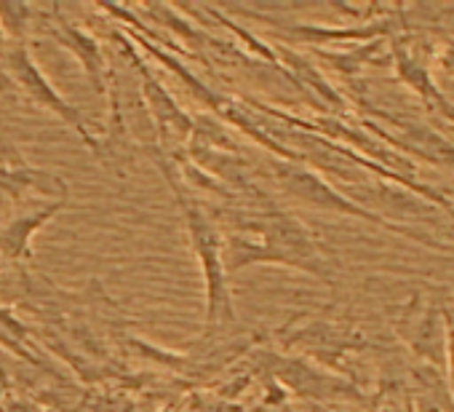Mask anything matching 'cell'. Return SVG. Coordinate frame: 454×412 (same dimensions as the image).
I'll list each match as a JSON object with an SVG mask.
<instances>
[{"instance_id":"6","label":"cell","mask_w":454,"mask_h":412,"mask_svg":"<svg viewBox=\"0 0 454 412\" xmlns=\"http://www.w3.org/2000/svg\"><path fill=\"white\" fill-rule=\"evenodd\" d=\"M273 177L281 185L284 193L294 195L297 201L316 206V210H326V212H340V215H358L372 220L369 212H364L361 206L350 203L345 195H340L326 179H321L318 174L308 171L300 163H273Z\"/></svg>"},{"instance_id":"9","label":"cell","mask_w":454,"mask_h":412,"mask_svg":"<svg viewBox=\"0 0 454 412\" xmlns=\"http://www.w3.org/2000/svg\"><path fill=\"white\" fill-rule=\"evenodd\" d=\"M206 12H208V14H211V17H214L216 22H222L224 28H231V30H233V33H236V36L241 38V44H244V46H247L249 52H254V54L265 57V59H270V62H278V54H276V52H273V49H270L268 44H262V41H260L257 36H252L249 30H244V28H241L239 22H233V20L227 17L224 12H216V9H211V6H208Z\"/></svg>"},{"instance_id":"2","label":"cell","mask_w":454,"mask_h":412,"mask_svg":"<svg viewBox=\"0 0 454 412\" xmlns=\"http://www.w3.org/2000/svg\"><path fill=\"white\" fill-rule=\"evenodd\" d=\"M6 78H9L12 86H14L17 91H22L35 107H41V110L57 115L62 123H67V126L81 137V142H83L86 147H91V153H94L97 158H105L99 139L89 131V126H86V121H83V113H81L75 105H70V102L54 89V83L46 78V73H43L41 65L35 62L33 52L27 49V44H9V52H6Z\"/></svg>"},{"instance_id":"1","label":"cell","mask_w":454,"mask_h":412,"mask_svg":"<svg viewBox=\"0 0 454 412\" xmlns=\"http://www.w3.org/2000/svg\"><path fill=\"white\" fill-rule=\"evenodd\" d=\"M155 158H158L160 171L166 174V182L171 185L176 206L182 210V218H184L190 247L200 263V273H203V284H206V329L236 324L239 316H236L233 292H231V284H227V271H224V258H222V231H219L211 210H206L198 198H192L174 179L171 158L160 147H155Z\"/></svg>"},{"instance_id":"8","label":"cell","mask_w":454,"mask_h":412,"mask_svg":"<svg viewBox=\"0 0 454 412\" xmlns=\"http://www.w3.org/2000/svg\"><path fill=\"white\" fill-rule=\"evenodd\" d=\"M30 17V4H0V28H4L9 44H27Z\"/></svg>"},{"instance_id":"7","label":"cell","mask_w":454,"mask_h":412,"mask_svg":"<svg viewBox=\"0 0 454 412\" xmlns=\"http://www.w3.org/2000/svg\"><path fill=\"white\" fill-rule=\"evenodd\" d=\"M67 203H70V195L67 198H57V201H46V203L35 206V210L20 212L6 226H0V258L14 263V265H20L22 260H30L33 258V239H35V234L46 223H51Z\"/></svg>"},{"instance_id":"3","label":"cell","mask_w":454,"mask_h":412,"mask_svg":"<svg viewBox=\"0 0 454 412\" xmlns=\"http://www.w3.org/2000/svg\"><path fill=\"white\" fill-rule=\"evenodd\" d=\"M123 44H126V41H123ZM126 49H129V57H131V62L137 65L139 78H142V97H145V102H147V110H150L155 134H158L155 139H158V145H160L163 153H176V147L184 145V142L190 139L195 118L187 115V113L179 107V102L171 97V91L147 70V65L137 57L134 44H126Z\"/></svg>"},{"instance_id":"4","label":"cell","mask_w":454,"mask_h":412,"mask_svg":"<svg viewBox=\"0 0 454 412\" xmlns=\"http://www.w3.org/2000/svg\"><path fill=\"white\" fill-rule=\"evenodd\" d=\"M0 193L12 198L14 206H25L33 195L46 201L67 198L70 187L59 174L33 166L20 147L0 145Z\"/></svg>"},{"instance_id":"5","label":"cell","mask_w":454,"mask_h":412,"mask_svg":"<svg viewBox=\"0 0 454 412\" xmlns=\"http://www.w3.org/2000/svg\"><path fill=\"white\" fill-rule=\"evenodd\" d=\"M51 14H54V25L49 28L51 38L78 59V65L83 67V73H86L89 83L94 86V91L107 97L110 94L113 70H110V62H107V54H105L102 44L91 33L81 30V25H75L67 17H62L59 6H54Z\"/></svg>"},{"instance_id":"10","label":"cell","mask_w":454,"mask_h":412,"mask_svg":"<svg viewBox=\"0 0 454 412\" xmlns=\"http://www.w3.org/2000/svg\"><path fill=\"white\" fill-rule=\"evenodd\" d=\"M6 52H9V38H6L4 28H0V91H4V89H14L12 81L6 78Z\"/></svg>"}]
</instances>
